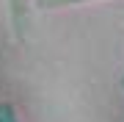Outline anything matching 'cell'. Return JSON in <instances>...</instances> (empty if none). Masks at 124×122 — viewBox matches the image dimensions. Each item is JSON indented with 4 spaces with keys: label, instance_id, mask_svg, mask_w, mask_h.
I'll return each mask as SVG.
<instances>
[{
    "label": "cell",
    "instance_id": "cell-1",
    "mask_svg": "<svg viewBox=\"0 0 124 122\" xmlns=\"http://www.w3.org/2000/svg\"><path fill=\"white\" fill-rule=\"evenodd\" d=\"M11 3V17H14V25H17V31L22 33V28L28 22V0H8Z\"/></svg>",
    "mask_w": 124,
    "mask_h": 122
},
{
    "label": "cell",
    "instance_id": "cell-2",
    "mask_svg": "<svg viewBox=\"0 0 124 122\" xmlns=\"http://www.w3.org/2000/svg\"><path fill=\"white\" fill-rule=\"evenodd\" d=\"M77 3H88V0H39L41 9H63V6H77Z\"/></svg>",
    "mask_w": 124,
    "mask_h": 122
},
{
    "label": "cell",
    "instance_id": "cell-3",
    "mask_svg": "<svg viewBox=\"0 0 124 122\" xmlns=\"http://www.w3.org/2000/svg\"><path fill=\"white\" fill-rule=\"evenodd\" d=\"M0 122H19V119H17V111H14V105L0 103Z\"/></svg>",
    "mask_w": 124,
    "mask_h": 122
},
{
    "label": "cell",
    "instance_id": "cell-4",
    "mask_svg": "<svg viewBox=\"0 0 124 122\" xmlns=\"http://www.w3.org/2000/svg\"><path fill=\"white\" fill-rule=\"evenodd\" d=\"M121 89H124V78H121Z\"/></svg>",
    "mask_w": 124,
    "mask_h": 122
}]
</instances>
